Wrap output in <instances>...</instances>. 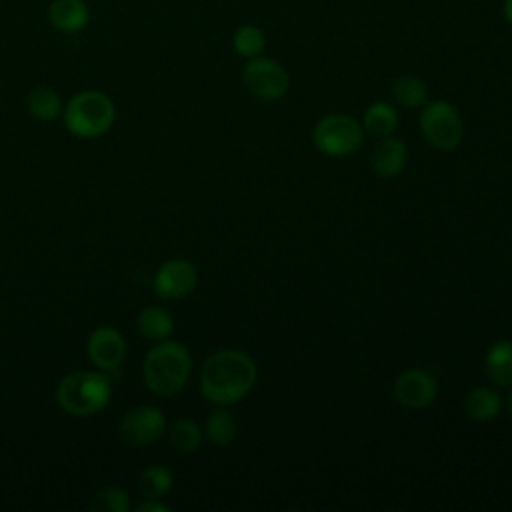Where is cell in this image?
Here are the masks:
<instances>
[{
  "label": "cell",
  "instance_id": "24",
  "mask_svg": "<svg viewBox=\"0 0 512 512\" xmlns=\"http://www.w3.org/2000/svg\"><path fill=\"white\" fill-rule=\"evenodd\" d=\"M88 508L98 510V512H128L132 508V502H130V496L122 488L106 486L90 498Z\"/></svg>",
  "mask_w": 512,
  "mask_h": 512
},
{
  "label": "cell",
  "instance_id": "5",
  "mask_svg": "<svg viewBox=\"0 0 512 512\" xmlns=\"http://www.w3.org/2000/svg\"><path fill=\"white\" fill-rule=\"evenodd\" d=\"M364 128L360 120L350 114H326L322 116L314 130L312 142L318 152L330 158H342L356 152L362 144Z\"/></svg>",
  "mask_w": 512,
  "mask_h": 512
},
{
  "label": "cell",
  "instance_id": "1",
  "mask_svg": "<svg viewBox=\"0 0 512 512\" xmlns=\"http://www.w3.org/2000/svg\"><path fill=\"white\" fill-rule=\"evenodd\" d=\"M256 378V364L246 352L222 348L202 362L200 394L216 406H230L240 402L254 388Z\"/></svg>",
  "mask_w": 512,
  "mask_h": 512
},
{
  "label": "cell",
  "instance_id": "25",
  "mask_svg": "<svg viewBox=\"0 0 512 512\" xmlns=\"http://www.w3.org/2000/svg\"><path fill=\"white\" fill-rule=\"evenodd\" d=\"M136 512H170V506L164 504L160 498H144L134 506Z\"/></svg>",
  "mask_w": 512,
  "mask_h": 512
},
{
  "label": "cell",
  "instance_id": "27",
  "mask_svg": "<svg viewBox=\"0 0 512 512\" xmlns=\"http://www.w3.org/2000/svg\"><path fill=\"white\" fill-rule=\"evenodd\" d=\"M512 388V386H510ZM506 408H508V412L512 414V390L508 392V396H506Z\"/></svg>",
  "mask_w": 512,
  "mask_h": 512
},
{
  "label": "cell",
  "instance_id": "19",
  "mask_svg": "<svg viewBox=\"0 0 512 512\" xmlns=\"http://www.w3.org/2000/svg\"><path fill=\"white\" fill-rule=\"evenodd\" d=\"M392 98L402 108H420L428 100V88L422 78L414 74H402L392 84Z\"/></svg>",
  "mask_w": 512,
  "mask_h": 512
},
{
  "label": "cell",
  "instance_id": "2",
  "mask_svg": "<svg viewBox=\"0 0 512 512\" xmlns=\"http://www.w3.org/2000/svg\"><path fill=\"white\" fill-rule=\"evenodd\" d=\"M192 356L188 348L176 340H160L152 346L142 362L146 388L156 396H172L180 392L190 378Z\"/></svg>",
  "mask_w": 512,
  "mask_h": 512
},
{
  "label": "cell",
  "instance_id": "7",
  "mask_svg": "<svg viewBox=\"0 0 512 512\" xmlns=\"http://www.w3.org/2000/svg\"><path fill=\"white\" fill-rule=\"evenodd\" d=\"M242 84L254 98L270 102L288 92L290 80L282 64L266 56H254L242 68Z\"/></svg>",
  "mask_w": 512,
  "mask_h": 512
},
{
  "label": "cell",
  "instance_id": "11",
  "mask_svg": "<svg viewBox=\"0 0 512 512\" xmlns=\"http://www.w3.org/2000/svg\"><path fill=\"white\" fill-rule=\"evenodd\" d=\"M438 394L436 378L422 368H408L394 380V396L406 408H426Z\"/></svg>",
  "mask_w": 512,
  "mask_h": 512
},
{
  "label": "cell",
  "instance_id": "26",
  "mask_svg": "<svg viewBox=\"0 0 512 512\" xmlns=\"http://www.w3.org/2000/svg\"><path fill=\"white\" fill-rule=\"evenodd\" d=\"M502 10H504V18L512 24V0H504Z\"/></svg>",
  "mask_w": 512,
  "mask_h": 512
},
{
  "label": "cell",
  "instance_id": "13",
  "mask_svg": "<svg viewBox=\"0 0 512 512\" xmlns=\"http://www.w3.org/2000/svg\"><path fill=\"white\" fill-rule=\"evenodd\" d=\"M50 24L64 34L80 32L90 22V10L84 0H52L48 6Z\"/></svg>",
  "mask_w": 512,
  "mask_h": 512
},
{
  "label": "cell",
  "instance_id": "3",
  "mask_svg": "<svg viewBox=\"0 0 512 512\" xmlns=\"http://www.w3.org/2000/svg\"><path fill=\"white\" fill-rule=\"evenodd\" d=\"M112 396V380L104 370H80L66 374L56 386L58 406L72 416H92L106 408Z\"/></svg>",
  "mask_w": 512,
  "mask_h": 512
},
{
  "label": "cell",
  "instance_id": "21",
  "mask_svg": "<svg viewBox=\"0 0 512 512\" xmlns=\"http://www.w3.org/2000/svg\"><path fill=\"white\" fill-rule=\"evenodd\" d=\"M168 442L170 446L180 454H192L202 444V430L200 426L190 418H178L170 424Z\"/></svg>",
  "mask_w": 512,
  "mask_h": 512
},
{
  "label": "cell",
  "instance_id": "6",
  "mask_svg": "<svg viewBox=\"0 0 512 512\" xmlns=\"http://www.w3.org/2000/svg\"><path fill=\"white\" fill-rule=\"evenodd\" d=\"M420 132L424 140L442 152L458 148L464 136V124L458 108L448 100H432L420 112Z\"/></svg>",
  "mask_w": 512,
  "mask_h": 512
},
{
  "label": "cell",
  "instance_id": "9",
  "mask_svg": "<svg viewBox=\"0 0 512 512\" xmlns=\"http://www.w3.org/2000/svg\"><path fill=\"white\" fill-rule=\"evenodd\" d=\"M198 284L196 266L184 258L166 260L154 274L152 288L162 300H180L194 292Z\"/></svg>",
  "mask_w": 512,
  "mask_h": 512
},
{
  "label": "cell",
  "instance_id": "4",
  "mask_svg": "<svg viewBox=\"0 0 512 512\" xmlns=\"http://www.w3.org/2000/svg\"><path fill=\"white\" fill-rule=\"evenodd\" d=\"M64 126L76 138H98L106 134L116 118L114 102L100 90L76 92L62 110Z\"/></svg>",
  "mask_w": 512,
  "mask_h": 512
},
{
  "label": "cell",
  "instance_id": "22",
  "mask_svg": "<svg viewBox=\"0 0 512 512\" xmlns=\"http://www.w3.org/2000/svg\"><path fill=\"white\" fill-rule=\"evenodd\" d=\"M236 432H238L236 420L224 406H218L216 410L210 412L206 426H204V434L210 444L226 446L236 438Z\"/></svg>",
  "mask_w": 512,
  "mask_h": 512
},
{
  "label": "cell",
  "instance_id": "23",
  "mask_svg": "<svg viewBox=\"0 0 512 512\" xmlns=\"http://www.w3.org/2000/svg\"><path fill=\"white\" fill-rule=\"evenodd\" d=\"M232 46L234 50L242 56V58H254V56H260L264 46H266V36L264 32L254 26V24H244L240 26L234 36H232Z\"/></svg>",
  "mask_w": 512,
  "mask_h": 512
},
{
  "label": "cell",
  "instance_id": "10",
  "mask_svg": "<svg viewBox=\"0 0 512 512\" xmlns=\"http://www.w3.org/2000/svg\"><path fill=\"white\" fill-rule=\"evenodd\" d=\"M126 352L128 346L124 336L120 334V330L112 326H100L92 330L86 340V354L90 362L104 372L120 368V364L126 358Z\"/></svg>",
  "mask_w": 512,
  "mask_h": 512
},
{
  "label": "cell",
  "instance_id": "20",
  "mask_svg": "<svg viewBox=\"0 0 512 512\" xmlns=\"http://www.w3.org/2000/svg\"><path fill=\"white\" fill-rule=\"evenodd\" d=\"M172 484V470L162 464H150L138 476V492L142 498H162L170 492Z\"/></svg>",
  "mask_w": 512,
  "mask_h": 512
},
{
  "label": "cell",
  "instance_id": "17",
  "mask_svg": "<svg viewBox=\"0 0 512 512\" xmlns=\"http://www.w3.org/2000/svg\"><path fill=\"white\" fill-rule=\"evenodd\" d=\"M26 108L32 118H36L40 122H52L62 114L64 104H62L60 94L54 88L36 86L26 96Z\"/></svg>",
  "mask_w": 512,
  "mask_h": 512
},
{
  "label": "cell",
  "instance_id": "12",
  "mask_svg": "<svg viewBox=\"0 0 512 512\" xmlns=\"http://www.w3.org/2000/svg\"><path fill=\"white\" fill-rule=\"evenodd\" d=\"M406 162H408V148L394 134L380 138L370 152V168L376 176L384 180L396 178L406 168Z\"/></svg>",
  "mask_w": 512,
  "mask_h": 512
},
{
  "label": "cell",
  "instance_id": "8",
  "mask_svg": "<svg viewBox=\"0 0 512 512\" xmlns=\"http://www.w3.org/2000/svg\"><path fill=\"white\" fill-rule=\"evenodd\" d=\"M118 430L124 444L142 448L158 442L166 434V418L156 406L142 404L122 416Z\"/></svg>",
  "mask_w": 512,
  "mask_h": 512
},
{
  "label": "cell",
  "instance_id": "16",
  "mask_svg": "<svg viewBox=\"0 0 512 512\" xmlns=\"http://www.w3.org/2000/svg\"><path fill=\"white\" fill-rule=\"evenodd\" d=\"M136 328L144 338L160 342V340H166L172 336L174 318L162 306H146L136 316Z\"/></svg>",
  "mask_w": 512,
  "mask_h": 512
},
{
  "label": "cell",
  "instance_id": "18",
  "mask_svg": "<svg viewBox=\"0 0 512 512\" xmlns=\"http://www.w3.org/2000/svg\"><path fill=\"white\" fill-rule=\"evenodd\" d=\"M362 128L374 138L390 136L398 128V112L388 102H374L362 116Z\"/></svg>",
  "mask_w": 512,
  "mask_h": 512
},
{
  "label": "cell",
  "instance_id": "14",
  "mask_svg": "<svg viewBox=\"0 0 512 512\" xmlns=\"http://www.w3.org/2000/svg\"><path fill=\"white\" fill-rule=\"evenodd\" d=\"M484 370L492 384L512 386V340H498L486 350Z\"/></svg>",
  "mask_w": 512,
  "mask_h": 512
},
{
  "label": "cell",
  "instance_id": "15",
  "mask_svg": "<svg viewBox=\"0 0 512 512\" xmlns=\"http://www.w3.org/2000/svg\"><path fill=\"white\" fill-rule=\"evenodd\" d=\"M502 408V398L496 390L488 386L472 388L464 398V412L474 422H490L498 416Z\"/></svg>",
  "mask_w": 512,
  "mask_h": 512
}]
</instances>
